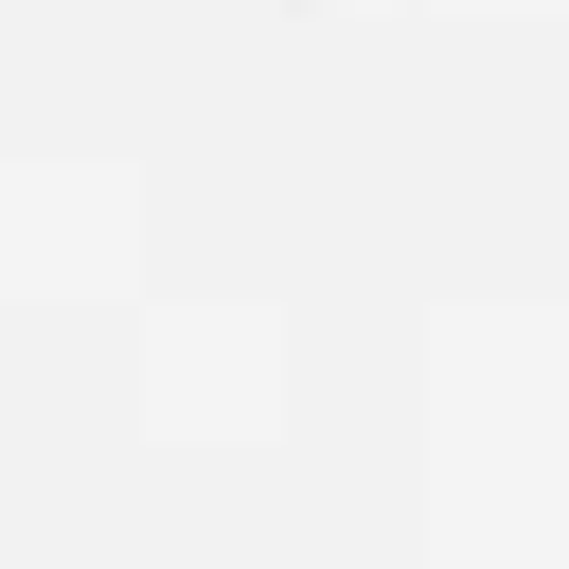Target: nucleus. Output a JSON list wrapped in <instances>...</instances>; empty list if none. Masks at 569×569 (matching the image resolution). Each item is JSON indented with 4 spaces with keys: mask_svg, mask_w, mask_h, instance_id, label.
Returning a JSON list of instances; mask_svg holds the SVG:
<instances>
[]
</instances>
